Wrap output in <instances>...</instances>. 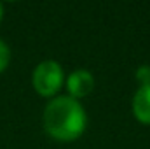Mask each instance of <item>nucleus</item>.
Segmentation results:
<instances>
[{
    "label": "nucleus",
    "mask_w": 150,
    "mask_h": 149,
    "mask_svg": "<svg viewBox=\"0 0 150 149\" xmlns=\"http://www.w3.org/2000/svg\"><path fill=\"white\" fill-rule=\"evenodd\" d=\"M42 125L51 139L74 142L87 128V114L79 100L68 95H58L44 107Z\"/></svg>",
    "instance_id": "1"
},
{
    "label": "nucleus",
    "mask_w": 150,
    "mask_h": 149,
    "mask_svg": "<svg viewBox=\"0 0 150 149\" xmlns=\"http://www.w3.org/2000/svg\"><path fill=\"white\" fill-rule=\"evenodd\" d=\"M65 72L63 67L54 60H44L33 69L32 84L33 90L44 98L58 97V91L65 86Z\"/></svg>",
    "instance_id": "2"
},
{
    "label": "nucleus",
    "mask_w": 150,
    "mask_h": 149,
    "mask_svg": "<svg viewBox=\"0 0 150 149\" xmlns=\"http://www.w3.org/2000/svg\"><path fill=\"white\" fill-rule=\"evenodd\" d=\"M94 84H96L94 75L87 69H75L65 79V88L68 91V97H72L79 102H80V98H86L87 95L93 93Z\"/></svg>",
    "instance_id": "3"
},
{
    "label": "nucleus",
    "mask_w": 150,
    "mask_h": 149,
    "mask_svg": "<svg viewBox=\"0 0 150 149\" xmlns=\"http://www.w3.org/2000/svg\"><path fill=\"white\" fill-rule=\"evenodd\" d=\"M131 111L138 123L150 125V84L149 86H140L131 102Z\"/></svg>",
    "instance_id": "4"
},
{
    "label": "nucleus",
    "mask_w": 150,
    "mask_h": 149,
    "mask_svg": "<svg viewBox=\"0 0 150 149\" xmlns=\"http://www.w3.org/2000/svg\"><path fill=\"white\" fill-rule=\"evenodd\" d=\"M9 62H11V49H9V46L0 39V74L9 67Z\"/></svg>",
    "instance_id": "5"
},
{
    "label": "nucleus",
    "mask_w": 150,
    "mask_h": 149,
    "mask_svg": "<svg viewBox=\"0 0 150 149\" xmlns=\"http://www.w3.org/2000/svg\"><path fill=\"white\" fill-rule=\"evenodd\" d=\"M136 81L140 82V86H149L150 84V65H140L134 72Z\"/></svg>",
    "instance_id": "6"
},
{
    "label": "nucleus",
    "mask_w": 150,
    "mask_h": 149,
    "mask_svg": "<svg viewBox=\"0 0 150 149\" xmlns=\"http://www.w3.org/2000/svg\"><path fill=\"white\" fill-rule=\"evenodd\" d=\"M2 18H4V5L0 4V21H2Z\"/></svg>",
    "instance_id": "7"
}]
</instances>
